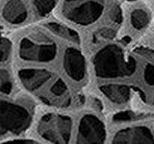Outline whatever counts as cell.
Returning a JSON list of instances; mask_svg holds the SVG:
<instances>
[{
  "label": "cell",
  "mask_w": 154,
  "mask_h": 144,
  "mask_svg": "<svg viewBox=\"0 0 154 144\" xmlns=\"http://www.w3.org/2000/svg\"><path fill=\"white\" fill-rule=\"evenodd\" d=\"M95 72L103 78H116L132 74L136 68V62L132 58L125 60L119 47L110 45L100 50L94 58Z\"/></svg>",
  "instance_id": "cell-1"
},
{
  "label": "cell",
  "mask_w": 154,
  "mask_h": 144,
  "mask_svg": "<svg viewBox=\"0 0 154 144\" xmlns=\"http://www.w3.org/2000/svg\"><path fill=\"white\" fill-rule=\"evenodd\" d=\"M38 130L45 139L55 143H65L70 137L71 120L67 116L46 114L41 120Z\"/></svg>",
  "instance_id": "cell-2"
},
{
  "label": "cell",
  "mask_w": 154,
  "mask_h": 144,
  "mask_svg": "<svg viewBox=\"0 0 154 144\" xmlns=\"http://www.w3.org/2000/svg\"><path fill=\"white\" fill-rule=\"evenodd\" d=\"M35 41L33 38H22L19 46V55L24 60L36 62H50L55 58L57 53L56 44L47 38L40 37Z\"/></svg>",
  "instance_id": "cell-3"
},
{
  "label": "cell",
  "mask_w": 154,
  "mask_h": 144,
  "mask_svg": "<svg viewBox=\"0 0 154 144\" xmlns=\"http://www.w3.org/2000/svg\"><path fill=\"white\" fill-rule=\"evenodd\" d=\"M30 122L28 110L17 104L6 101L1 103V133L18 134L25 130Z\"/></svg>",
  "instance_id": "cell-4"
},
{
  "label": "cell",
  "mask_w": 154,
  "mask_h": 144,
  "mask_svg": "<svg viewBox=\"0 0 154 144\" xmlns=\"http://www.w3.org/2000/svg\"><path fill=\"white\" fill-rule=\"evenodd\" d=\"M71 1V0H66ZM77 5H65V14L67 18L81 25L97 20L103 11L102 0H76Z\"/></svg>",
  "instance_id": "cell-5"
},
{
  "label": "cell",
  "mask_w": 154,
  "mask_h": 144,
  "mask_svg": "<svg viewBox=\"0 0 154 144\" xmlns=\"http://www.w3.org/2000/svg\"><path fill=\"white\" fill-rule=\"evenodd\" d=\"M78 133V142L81 143H101L105 140L103 123L91 114H87L82 117Z\"/></svg>",
  "instance_id": "cell-6"
},
{
  "label": "cell",
  "mask_w": 154,
  "mask_h": 144,
  "mask_svg": "<svg viewBox=\"0 0 154 144\" xmlns=\"http://www.w3.org/2000/svg\"><path fill=\"white\" fill-rule=\"evenodd\" d=\"M64 66L69 75L72 80L81 81L85 76V60L81 53L74 49L69 48L65 53Z\"/></svg>",
  "instance_id": "cell-7"
},
{
  "label": "cell",
  "mask_w": 154,
  "mask_h": 144,
  "mask_svg": "<svg viewBox=\"0 0 154 144\" xmlns=\"http://www.w3.org/2000/svg\"><path fill=\"white\" fill-rule=\"evenodd\" d=\"M115 143H154V137L146 127H134L119 131L114 137Z\"/></svg>",
  "instance_id": "cell-8"
},
{
  "label": "cell",
  "mask_w": 154,
  "mask_h": 144,
  "mask_svg": "<svg viewBox=\"0 0 154 144\" xmlns=\"http://www.w3.org/2000/svg\"><path fill=\"white\" fill-rule=\"evenodd\" d=\"M19 78L26 88L36 90L50 79L51 73L41 69H22L19 71Z\"/></svg>",
  "instance_id": "cell-9"
},
{
  "label": "cell",
  "mask_w": 154,
  "mask_h": 144,
  "mask_svg": "<svg viewBox=\"0 0 154 144\" xmlns=\"http://www.w3.org/2000/svg\"><path fill=\"white\" fill-rule=\"evenodd\" d=\"M3 17L10 23H21L27 17V11L21 0H10L3 9Z\"/></svg>",
  "instance_id": "cell-10"
},
{
  "label": "cell",
  "mask_w": 154,
  "mask_h": 144,
  "mask_svg": "<svg viewBox=\"0 0 154 144\" xmlns=\"http://www.w3.org/2000/svg\"><path fill=\"white\" fill-rule=\"evenodd\" d=\"M100 90L114 103H125L130 97V88L124 85H105Z\"/></svg>",
  "instance_id": "cell-11"
},
{
  "label": "cell",
  "mask_w": 154,
  "mask_h": 144,
  "mask_svg": "<svg viewBox=\"0 0 154 144\" xmlns=\"http://www.w3.org/2000/svg\"><path fill=\"white\" fill-rule=\"evenodd\" d=\"M47 27L50 29L52 32H54L57 35H59L60 37L69 40L71 41L74 42H79V36L75 31H73L70 28H67L64 25H61L59 23L56 22H50L47 24Z\"/></svg>",
  "instance_id": "cell-12"
},
{
  "label": "cell",
  "mask_w": 154,
  "mask_h": 144,
  "mask_svg": "<svg viewBox=\"0 0 154 144\" xmlns=\"http://www.w3.org/2000/svg\"><path fill=\"white\" fill-rule=\"evenodd\" d=\"M149 21H150V16L148 12L144 9H136L131 14L132 26L139 30L146 27Z\"/></svg>",
  "instance_id": "cell-13"
},
{
  "label": "cell",
  "mask_w": 154,
  "mask_h": 144,
  "mask_svg": "<svg viewBox=\"0 0 154 144\" xmlns=\"http://www.w3.org/2000/svg\"><path fill=\"white\" fill-rule=\"evenodd\" d=\"M34 5L37 12L41 16L47 14L54 8L55 0H34Z\"/></svg>",
  "instance_id": "cell-14"
},
{
  "label": "cell",
  "mask_w": 154,
  "mask_h": 144,
  "mask_svg": "<svg viewBox=\"0 0 154 144\" xmlns=\"http://www.w3.org/2000/svg\"><path fill=\"white\" fill-rule=\"evenodd\" d=\"M12 82L6 70L1 71V92L3 94H9L12 90Z\"/></svg>",
  "instance_id": "cell-15"
},
{
  "label": "cell",
  "mask_w": 154,
  "mask_h": 144,
  "mask_svg": "<svg viewBox=\"0 0 154 144\" xmlns=\"http://www.w3.org/2000/svg\"><path fill=\"white\" fill-rule=\"evenodd\" d=\"M51 92L53 94H55L56 96H62V95L66 94L67 88L66 84L64 83V81H62L61 79H58L51 86Z\"/></svg>",
  "instance_id": "cell-16"
},
{
  "label": "cell",
  "mask_w": 154,
  "mask_h": 144,
  "mask_svg": "<svg viewBox=\"0 0 154 144\" xmlns=\"http://www.w3.org/2000/svg\"><path fill=\"white\" fill-rule=\"evenodd\" d=\"M143 78L146 84L149 86H154V65L151 64H147L144 67Z\"/></svg>",
  "instance_id": "cell-17"
},
{
  "label": "cell",
  "mask_w": 154,
  "mask_h": 144,
  "mask_svg": "<svg viewBox=\"0 0 154 144\" xmlns=\"http://www.w3.org/2000/svg\"><path fill=\"white\" fill-rule=\"evenodd\" d=\"M11 52V42L7 38H2L1 40V62H4L6 61Z\"/></svg>",
  "instance_id": "cell-18"
},
{
  "label": "cell",
  "mask_w": 154,
  "mask_h": 144,
  "mask_svg": "<svg viewBox=\"0 0 154 144\" xmlns=\"http://www.w3.org/2000/svg\"><path fill=\"white\" fill-rule=\"evenodd\" d=\"M134 118H137V115L132 112H119L114 116V121L116 122H122V121H129Z\"/></svg>",
  "instance_id": "cell-19"
},
{
  "label": "cell",
  "mask_w": 154,
  "mask_h": 144,
  "mask_svg": "<svg viewBox=\"0 0 154 144\" xmlns=\"http://www.w3.org/2000/svg\"><path fill=\"white\" fill-rule=\"evenodd\" d=\"M111 17H112L116 22H122V10L119 6H115L112 10V13H111Z\"/></svg>",
  "instance_id": "cell-20"
},
{
  "label": "cell",
  "mask_w": 154,
  "mask_h": 144,
  "mask_svg": "<svg viewBox=\"0 0 154 144\" xmlns=\"http://www.w3.org/2000/svg\"><path fill=\"white\" fill-rule=\"evenodd\" d=\"M115 35H116V33H115V31L112 30V29L105 28V29H101L99 31V36L104 38H108V40L113 38L115 37Z\"/></svg>",
  "instance_id": "cell-21"
},
{
  "label": "cell",
  "mask_w": 154,
  "mask_h": 144,
  "mask_svg": "<svg viewBox=\"0 0 154 144\" xmlns=\"http://www.w3.org/2000/svg\"><path fill=\"white\" fill-rule=\"evenodd\" d=\"M4 144H33L37 143L36 141L32 140V139H11L6 142H3Z\"/></svg>",
  "instance_id": "cell-22"
},
{
  "label": "cell",
  "mask_w": 154,
  "mask_h": 144,
  "mask_svg": "<svg viewBox=\"0 0 154 144\" xmlns=\"http://www.w3.org/2000/svg\"><path fill=\"white\" fill-rule=\"evenodd\" d=\"M91 106H93V108L95 109L96 110H102V105H101L100 101L96 98H94L93 101H91Z\"/></svg>",
  "instance_id": "cell-23"
}]
</instances>
